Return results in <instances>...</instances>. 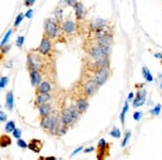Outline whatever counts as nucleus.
Masks as SVG:
<instances>
[{
	"mask_svg": "<svg viewBox=\"0 0 162 160\" xmlns=\"http://www.w3.org/2000/svg\"><path fill=\"white\" fill-rule=\"evenodd\" d=\"M59 122V120L57 115L52 111L49 116L41 117L40 126H41V128L43 129L47 133H49V134H55L56 128H57Z\"/></svg>",
	"mask_w": 162,
	"mask_h": 160,
	"instance_id": "1",
	"label": "nucleus"
},
{
	"mask_svg": "<svg viewBox=\"0 0 162 160\" xmlns=\"http://www.w3.org/2000/svg\"><path fill=\"white\" fill-rule=\"evenodd\" d=\"M88 53L94 61L107 60L109 55V47L95 43L88 49Z\"/></svg>",
	"mask_w": 162,
	"mask_h": 160,
	"instance_id": "2",
	"label": "nucleus"
},
{
	"mask_svg": "<svg viewBox=\"0 0 162 160\" xmlns=\"http://www.w3.org/2000/svg\"><path fill=\"white\" fill-rule=\"evenodd\" d=\"M59 26L56 21L53 19H47L43 24V36L50 38V39H55L59 36Z\"/></svg>",
	"mask_w": 162,
	"mask_h": 160,
	"instance_id": "3",
	"label": "nucleus"
},
{
	"mask_svg": "<svg viewBox=\"0 0 162 160\" xmlns=\"http://www.w3.org/2000/svg\"><path fill=\"white\" fill-rule=\"evenodd\" d=\"M53 49V43H52V39L43 36L41 39V42L39 44V47L36 49L38 53H40L42 56H49L51 53V51Z\"/></svg>",
	"mask_w": 162,
	"mask_h": 160,
	"instance_id": "4",
	"label": "nucleus"
},
{
	"mask_svg": "<svg viewBox=\"0 0 162 160\" xmlns=\"http://www.w3.org/2000/svg\"><path fill=\"white\" fill-rule=\"evenodd\" d=\"M42 67L41 64V54H35L33 51L27 54V69H38L40 70Z\"/></svg>",
	"mask_w": 162,
	"mask_h": 160,
	"instance_id": "5",
	"label": "nucleus"
},
{
	"mask_svg": "<svg viewBox=\"0 0 162 160\" xmlns=\"http://www.w3.org/2000/svg\"><path fill=\"white\" fill-rule=\"evenodd\" d=\"M98 88H100V85H97L93 78L85 80L84 83L82 85V91H83V93L85 94V96H88V97L93 96V95L97 92Z\"/></svg>",
	"mask_w": 162,
	"mask_h": 160,
	"instance_id": "6",
	"label": "nucleus"
},
{
	"mask_svg": "<svg viewBox=\"0 0 162 160\" xmlns=\"http://www.w3.org/2000/svg\"><path fill=\"white\" fill-rule=\"evenodd\" d=\"M109 69L108 67H103V68H98L96 70H94V76H93V79L95 80L97 85H105V82L108 80L109 78Z\"/></svg>",
	"mask_w": 162,
	"mask_h": 160,
	"instance_id": "7",
	"label": "nucleus"
},
{
	"mask_svg": "<svg viewBox=\"0 0 162 160\" xmlns=\"http://www.w3.org/2000/svg\"><path fill=\"white\" fill-rule=\"evenodd\" d=\"M61 120H62V122L64 123L65 126L69 127L75 122L76 118L74 117V115H72V113L70 111L69 108H64V109L62 110V114H61Z\"/></svg>",
	"mask_w": 162,
	"mask_h": 160,
	"instance_id": "8",
	"label": "nucleus"
},
{
	"mask_svg": "<svg viewBox=\"0 0 162 160\" xmlns=\"http://www.w3.org/2000/svg\"><path fill=\"white\" fill-rule=\"evenodd\" d=\"M29 72V78H30V83L34 88H37L42 81V75L40 70L38 69H28Z\"/></svg>",
	"mask_w": 162,
	"mask_h": 160,
	"instance_id": "9",
	"label": "nucleus"
},
{
	"mask_svg": "<svg viewBox=\"0 0 162 160\" xmlns=\"http://www.w3.org/2000/svg\"><path fill=\"white\" fill-rule=\"evenodd\" d=\"M52 100V95L51 93H36V97H35V105L39 106L42 104L50 103Z\"/></svg>",
	"mask_w": 162,
	"mask_h": 160,
	"instance_id": "10",
	"label": "nucleus"
},
{
	"mask_svg": "<svg viewBox=\"0 0 162 160\" xmlns=\"http://www.w3.org/2000/svg\"><path fill=\"white\" fill-rule=\"evenodd\" d=\"M43 147V141L38 140V138H31L30 141L28 142V147L31 151H34L36 154L40 153V151Z\"/></svg>",
	"mask_w": 162,
	"mask_h": 160,
	"instance_id": "11",
	"label": "nucleus"
},
{
	"mask_svg": "<svg viewBox=\"0 0 162 160\" xmlns=\"http://www.w3.org/2000/svg\"><path fill=\"white\" fill-rule=\"evenodd\" d=\"M77 29V26H76L75 22L72 21V20H67V21H64L62 24V30L65 34L67 35H72L76 32Z\"/></svg>",
	"mask_w": 162,
	"mask_h": 160,
	"instance_id": "12",
	"label": "nucleus"
},
{
	"mask_svg": "<svg viewBox=\"0 0 162 160\" xmlns=\"http://www.w3.org/2000/svg\"><path fill=\"white\" fill-rule=\"evenodd\" d=\"M146 95H147V92L146 90H140V91H137L136 93V98L133 101V107H140L142 105L145 104L146 102Z\"/></svg>",
	"mask_w": 162,
	"mask_h": 160,
	"instance_id": "13",
	"label": "nucleus"
},
{
	"mask_svg": "<svg viewBox=\"0 0 162 160\" xmlns=\"http://www.w3.org/2000/svg\"><path fill=\"white\" fill-rule=\"evenodd\" d=\"M108 149V145H107L106 141L104 140V138H102V140H100V142H98V145H97V155L96 157L97 159H104V158L106 157L105 155H104V151H107Z\"/></svg>",
	"mask_w": 162,
	"mask_h": 160,
	"instance_id": "14",
	"label": "nucleus"
},
{
	"mask_svg": "<svg viewBox=\"0 0 162 160\" xmlns=\"http://www.w3.org/2000/svg\"><path fill=\"white\" fill-rule=\"evenodd\" d=\"M51 91H52V85L47 80L41 81L40 85L36 88V93H51Z\"/></svg>",
	"mask_w": 162,
	"mask_h": 160,
	"instance_id": "15",
	"label": "nucleus"
},
{
	"mask_svg": "<svg viewBox=\"0 0 162 160\" xmlns=\"http://www.w3.org/2000/svg\"><path fill=\"white\" fill-rule=\"evenodd\" d=\"M75 8V14H76V19L78 20V21H82L85 15V9H84L83 4L81 2H77L74 6Z\"/></svg>",
	"mask_w": 162,
	"mask_h": 160,
	"instance_id": "16",
	"label": "nucleus"
},
{
	"mask_svg": "<svg viewBox=\"0 0 162 160\" xmlns=\"http://www.w3.org/2000/svg\"><path fill=\"white\" fill-rule=\"evenodd\" d=\"M111 41H112V37L109 34L101 36V37H96V39H95V42H96V43L105 46V47H110Z\"/></svg>",
	"mask_w": 162,
	"mask_h": 160,
	"instance_id": "17",
	"label": "nucleus"
},
{
	"mask_svg": "<svg viewBox=\"0 0 162 160\" xmlns=\"http://www.w3.org/2000/svg\"><path fill=\"white\" fill-rule=\"evenodd\" d=\"M37 108H38V110H39L40 117H47L52 113V106H51L49 103L39 105V106H37Z\"/></svg>",
	"mask_w": 162,
	"mask_h": 160,
	"instance_id": "18",
	"label": "nucleus"
},
{
	"mask_svg": "<svg viewBox=\"0 0 162 160\" xmlns=\"http://www.w3.org/2000/svg\"><path fill=\"white\" fill-rule=\"evenodd\" d=\"M76 106H77V108L79 109V111H80L81 114H83L87 111L88 107H89V102H88L87 98H78V100L76 101Z\"/></svg>",
	"mask_w": 162,
	"mask_h": 160,
	"instance_id": "19",
	"label": "nucleus"
},
{
	"mask_svg": "<svg viewBox=\"0 0 162 160\" xmlns=\"http://www.w3.org/2000/svg\"><path fill=\"white\" fill-rule=\"evenodd\" d=\"M11 144H12V138L8 133L0 135V148L9 147V146H11Z\"/></svg>",
	"mask_w": 162,
	"mask_h": 160,
	"instance_id": "20",
	"label": "nucleus"
},
{
	"mask_svg": "<svg viewBox=\"0 0 162 160\" xmlns=\"http://www.w3.org/2000/svg\"><path fill=\"white\" fill-rule=\"evenodd\" d=\"M13 106H14V97H13V92L9 91L6 95V107L8 110H13Z\"/></svg>",
	"mask_w": 162,
	"mask_h": 160,
	"instance_id": "21",
	"label": "nucleus"
},
{
	"mask_svg": "<svg viewBox=\"0 0 162 160\" xmlns=\"http://www.w3.org/2000/svg\"><path fill=\"white\" fill-rule=\"evenodd\" d=\"M142 72H143L144 78H145V80H146L147 82H151V81H153V75L150 74L149 69L147 68L146 66H144L143 68H142Z\"/></svg>",
	"mask_w": 162,
	"mask_h": 160,
	"instance_id": "22",
	"label": "nucleus"
},
{
	"mask_svg": "<svg viewBox=\"0 0 162 160\" xmlns=\"http://www.w3.org/2000/svg\"><path fill=\"white\" fill-rule=\"evenodd\" d=\"M129 110V103H128V100L124 102V106H123V109H122L121 114H120V121H121V125L124 126L125 123V114L127 111Z\"/></svg>",
	"mask_w": 162,
	"mask_h": 160,
	"instance_id": "23",
	"label": "nucleus"
},
{
	"mask_svg": "<svg viewBox=\"0 0 162 160\" xmlns=\"http://www.w3.org/2000/svg\"><path fill=\"white\" fill-rule=\"evenodd\" d=\"M10 49H11V46H10L9 43H6V44H3V46H0V61H1V59H2V57L4 56L8 52H9Z\"/></svg>",
	"mask_w": 162,
	"mask_h": 160,
	"instance_id": "24",
	"label": "nucleus"
},
{
	"mask_svg": "<svg viewBox=\"0 0 162 160\" xmlns=\"http://www.w3.org/2000/svg\"><path fill=\"white\" fill-rule=\"evenodd\" d=\"M15 122L13 121V120H10V121H8V122L6 123V127H4V129H6V132L7 133H12L13 131H14V129H15Z\"/></svg>",
	"mask_w": 162,
	"mask_h": 160,
	"instance_id": "25",
	"label": "nucleus"
},
{
	"mask_svg": "<svg viewBox=\"0 0 162 160\" xmlns=\"http://www.w3.org/2000/svg\"><path fill=\"white\" fill-rule=\"evenodd\" d=\"M109 134H110V136H112V138H119L120 136H121V131L119 130V128H117V127H114L111 131L109 132Z\"/></svg>",
	"mask_w": 162,
	"mask_h": 160,
	"instance_id": "26",
	"label": "nucleus"
},
{
	"mask_svg": "<svg viewBox=\"0 0 162 160\" xmlns=\"http://www.w3.org/2000/svg\"><path fill=\"white\" fill-rule=\"evenodd\" d=\"M24 17H25V14H24V13H20L19 15L16 16L15 22H14V27H17V26H19L20 24H21V23L23 22Z\"/></svg>",
	"mask_w": 162,
	"mask_h": 160,
	"instance_id": "27",
	"label": "nucleus"
},
{
	"mask_svg": "<svg viewBox=\"0 0 162 160\" xmlns=\"http://www.w3.org/2000/svg\"><path fill=\"white\" fill-rule=\"evenodd\" d=\"M16 144H17V146H19L20 148H22V149H25V148L28 147V144L26 143L24 140H22V138H17V141H16Z\"/></svg>",
	"mask_w": 162,
	"mask_h": 160,
	"instance_id": "28",
	"label": "nucleus"
},
{
	"mask_svg": "<svg viewBox=\"0 0 162 160\" xmlns=\"http://www.w3.org/2000/svg\"><path fill=\"white\" fill-rule=\"evenodd\" d=\"M8 83H9V78L8 77H0V90L6 88Z\"/></svg>",
	"mask_w": 162,
	"mask_h": 160,
	"instance_id": "29",
	"label": "nucleus"
},
{
	"mask_svg": "<svg viewBox=\"0 0 162 160\" xmlns=\"http://www.w3.org/2000/svg\"><path fill=\"white\" fill-rule=\"evenodd\" d=\"M130 138H131V132L129 131V132H127V133H125V136H124V138H123V141H122V143H121L122 147H125V146H127V144L129 143V140H130Z\"/></svg>",
	"mask_w": 162,
	"mask_h": 160,
	"instance_id": "30",
	"label": "nucleus"
},
{
	"mask_svg": "<svg viewBox=\"0 0 162 160\" xmlns=\"http://www.w3.org/2000/svg\"><path fill=\"white\" fill-rule=\"evenodd\" d=\"M11 34H12V30H8V33L4 35V37H3L2 41L0 42V46H3V44H6L7 42H8V40L10 39V36H11Z\"/></svg>",
	"mask_w": 162,
	"mask_h": 160,
	"instance_id": "31",
	"label": "nucleus"
},
{
	"mask_svg": "<svg viewBox=\"0 0 162 160\" xmlns=\"http://www.w3.org/2000/svg\"><path fill=\"white\" fill-rule=\"evenodd\" d=\"M160 110H161V105H160V104H158L156 107H153V109L150 110V113L153 114V116H158V115L160 114Z\"/></svg>",
	"mask_w": 162,
	"mask_h": 160,
	"instance_id": "32",
	"label": "nucleus"
},
{
	"mask_svg": "<svg viewBox=\"0 0 162 160\" xmlns=\"http://www.w3.org/2000/svg\"><path fill=\"white\" fill-rule=\"evenodd\" d=\"M12 135H13V138H15L16 140H17V138H20L21 136H22V130H21V129L15 128L14 129V131L12 132Z\"/></svg>",
	"mask_w": 162,
	"mask_h": 160,
	"instance_id": "33",
	"label": "nucleus"
},
{
	"mask_svg": "<svg viewBox=\"0 0 162 160\" xmlns=\"http://www.w3.org/2000/svg\"><path fill=\"white\" fill-rule=\"evenodd\" d=\"M24 41H25V37H24V36H20V37L16 39L15 44L19 48H22V46L24 44Z\"/></svg>",
	"mask_w": 162,
	"mask_h": 160,
	"instance_id": "34",
	"label": "nucleus"
},
{
	"mask_svg": "<svg viewBox=\"0 0 162 160\" xmlns=\"http://www.w3.org/2000/svg\"><path fill=\"white\" fill-rule=\"evenodd\" d=\"M142 115H143L142 111H135V113L133 114V119L136 120V121H140V120L142 119Z\"/></svg>",
	"mask_w": 162,
	"mask_h": 160,
	"instance_id": "35",
	"label": "nucleus"
},
{
	"mask_svg": "<svg viewBox=\"0 0 162 160\" xmlns=\"http://www.w3.org/2000/svg\"><path fill=\"white\" fill-rule=\"evenodd\" d=\"M35 1H36V0H25V1H24V6L25 7H31L35 3Z\"/></svg>",
	"mask_w": 162,
	"mask_h": 160,
	"instance_id": "36",
	"label": "nucleus"
},
{
	"mask_svg": "<svg viewBox=\"0 0 162 160\" xmlns=\"http://www.w3.org/2000/svg\"><path fill=\"white\" fill-rule=\"evenodd\" d=\"M7 121V115L3 111H0V122Z\"/></svg>",
	"mask_w": 162,
	"mask_h": 160,
	"instance_id": "37",
	"label": "nucleus"
},
{
	"mask_svg": "<svg viewBox=\"0 0 162 160\" xmlns=\"http://www.w3.org/2000/svg\"><path fill=\"white\" fill-rule=\"evenodd\" d=\"M82 148H83V147H82V146H80V147H78L77 149H75V151H74L72 153V155H70V157H74V156H75L76 154H78L79 151H82Z\"/></svg>",
	"mask_w": 162,
	"mask_h": 160,
	"instance_id": "38",
	"label": "nucleus"
},
{
	"mask_svg": "<svg viewBox=\"0 0 162 160\" xmlns=\"http://www.w3.org/2000/svg\"><path fill=\"white\" fill-rule=\"evenodd\" d=\"M25 17H27V19H31L33 17V10H28L27 12L25 13Z\"/></svg>",
	"mask_w": 162,
	"mask_h": 160,
	"instance_id": "39",
	"label": "nucleus"
},
{
	"mask_svg": "<svg viewBox=\"0 0 162 160\" xmlns=\"http://www.w3.org/2000/svg\"><path fill=\"white\" fill-rule=\"evenodd\" d=\"M93 151H95V148H94L93 146H91V147H89V148H85L83 151L85 153V154H88V153H92Z\"/></svg>",
	"mask_w": 162,
	"mask_h": 160,
	"instance_id": "40",
	"label": "nucleus"
},
{
	"mask_svg": "<svg viewBox=\"0 0 162 160\" xmlns=\"http://www.w3.org/2000/svg\"><path fill=\"white\" fill-rule=\"evenodd\" d=\"M78 2L77 0H67V3H68L69 6H72V7H74L76 4V3Z\"/></svg>",
	"mask_w": 162,
	"mask_h": 160,
	"instance_id": "41",
	"label": "nucleus"
},
{
	"mask_svg": "<svg viewBox=\"0 0 162 160\" xmlns=\"http://www.w3.org/2000/svg\"><path fill=\"white\" fill-rule=\"evenodd\" d=\"M133 96H134V93H133V92H131V93L129 94V96H128V101L133 100Z\"/></svg>",
	"mask_w": 162,
	"mask_h": 160,
	"instance_id": "42",
	"label": "nucleus"
},
{
	"mask_svg": "<svg viewBox=\"0 0 162 160\" xmlns=\"http://www.w3.org/2000/svg\"><path fill=\"white\" fill-rule=\"evenodd\" d=\"M155 57H157V59H161V60H162V54H161V53H157V54H155Z\"/></svg>",
	"mask_w": 162,
	"mask_h": 160,
	"instance_id": "43",
	"label": "nucleus"
},
{
	"mask_svg": "<svg viewBox=\"0 0 162 160\" xmlns=\"http://www.w3.org/2000/svg\"><path fill=\"white\" fill-rule=\"evenodd\" d=\"M161 89H162V85H161Z\"/></svg>",
	"mask_w": 162,
	"mask_h": 160,
	"instance_id": "44",
	"label": "nucleus"
},
{
	"mask_svg": "<svg viewBox=\"0 0 162 160\" xmlns=\"http://www.w3.org/2000/svg\"><path fill=\"white\" fill-rule=\"evenodd\" d=\"M0 107H1V105H0Z\"/></svg>",
	"mask_w": 162,
	"mask_h": 160,
	"instance_id": "45",
	"label": "nucleus"
}]
</instances>
